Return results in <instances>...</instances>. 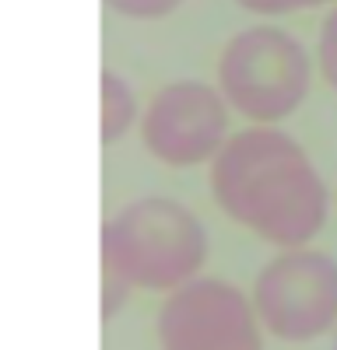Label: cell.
I'll use <instances>...</instances> for the list:
<instances>
[{
  "instance_id": "7",
  "label": "cell",
  "mask_w": 337,
  "mask_h": 350,
  "mask_svg": "<svg viewBox=\"0 0 337 350\" xmlns=\"http://www.w3.org/2000/svg\"><path fill=\"white\" fill-rule=\"evenodd\" d=\"M137 120V95L130 92V84L105 70L102 74V144H116Z\"/></svg>"
},
{
  "instance_id": "1",
  "label": "cell",
  "mask_w": 337,
  "mask_h": 350,
  "mask_svg": "<svg viewBox=\"0 0 337 350\" xmlns=\"http://www.w3.org/2000/svg\"><path fill=\"white\" fill-rule=\"evenodd\" d=\"M211 193L225 217L281 252L305 249L327 221L320 172L274 126H249L229 137L211 161Z\"/></svg>"
},
{
  "instance_id": "9",
  "label": "cell",
  "mask_w": 337,
  "mask_h": 350,
  "mask_svg": "<svg viewBox=\"0 0 337 350\" xmlns=\"http://www.w3.org/2000/svg\"><path fill=\"white\" fill-rule=\"evenodd\" d=\"M183 0H105L109 11H116L123 18H140V21H151V18H165L173 14Z\"/></svg>"
},
{
  "instance_id": "5",
  "label": "cell",
  "mask_w": 337,
  "mask_h": 350,
  "mask_svg": "<svg viewBox=\"0 0 337 350\" xmlns=\"http://www.w3.org/2000/svg\"><path fill=\"white\" fill-rule=\"evenodd\" d=\"M140 140L173 168L214 161L229 144V102L204 81H173L158 88L140 116Z\"/></svg>"
},
{
  "instance_id": "6",
  "label": "cell",
  "mask_w": 337,
  "mask_h": 350,
  "mask_svg": "<svg viewBox=\"0 0 337 350\" xmlns=\"http://www.w3.org/2000/svg\"><path fill=\"white\" fill-rule=\"evenodd\" d=\"M158 350H264L260 319L236 284L197 277L165 298Z\"/></svg>"
},
{
  "instance_id": "8",
  "label": "cell",
  "mask_w": 337,
  "mask_h": 350,
  "mask_svg": "<svg viewBox=\"0 0 337 350\" xmlns=\"http://www.w3.org/2000/svg\"><path fill=\"white\" fill-rule=\"evenodd\" d=\"M316 64L323 81L337 92V8L323 18L320 25V42H316Z\"/></svg>"
},
{
  "instance_id": "3",
  "label": "cell",
  "mask_w": 337,
  "mask_h": 350,
  "mask_svg": "<svg viewBox=\"0 0 337 350\" xmlns=\"http://www.w3.org/2000/svg\"><path fill=\"white\" fill-rule=\"evenodd\" d=\"M313 67L295 36L274 25L239 32L218 56V92L257 126L285 120L309 92Z\"/></svg>"
},
{
  "instance_id": "4",
  "label": "cell",
  "mask_w": 337,
  "mask_h": 350,
  "mask_svg": "<svg viewBox=\"0 0 337 350\" xmlns=\"http://www.w3.org/2000/svg\"><path fill=\"white\" fill-rule=\"evenodd\" d=\"M260 326L288 343H309L337 326V262L316 249H285L253 280Z\"/></svg>"
},
{
  "instance_id": "10",
  "label": "cell",
  "mask_w": 337,
  "mask_h": 350,
  "mask_svg": "<svg viewBox=\"0 0 337 350\" xmlns=\"http://www.w3.org/2000/svg\"><path fill=\"white\" fill-rule=\"evenodd\" d=\"M236 4L242 11H253V14L281 18V14H299V11H309V8L330 4V0H236Z\"/></svg>"
},
{
  "instance_id": "2",
  "label": "cell",
  "mask_w": 337,
  "mask_h": 350,
  "mask_svg": "<svg viewBox=\"0 0 337 350\" xmlns=\"http://www.w3.org/2000/svg\"><path fill=\"white\" fill-rule=\"evenodd\" d=\"M208 231L190 207L168 196H140L102 228V315L109 319L127 291H179L201 277Z\"/></svg>"
}]
</instances>
